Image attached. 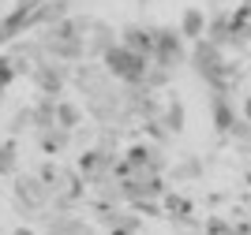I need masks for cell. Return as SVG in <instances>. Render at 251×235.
<instances>
[{"instance_id":"1","label":"cell","mask_w":251,"mask_h":235,"mask_svg":"<svg viewBox=\"0 0 251 235\" xmlns=\"http://www.w3.org/2000/svg\"><path fill=\"white\" fill-rule=\"evenodd\" d=\"M188 64H191V71L199 75L210 90H232V82L240 79V64H232L229 56H225V49L214 45L210 38L191 41Z\"/></svg>"},{"instance_id":"2","label":"cell","mask_w":251,"mask_h":235,"mask_svg":"<svg viewBox=\"0 0 251 235\" xmlns=\"http://www.w3.org/2000/svg\"><path fill=\"white\" fill-rule=\"evenodd\" d=\"M11 198H15V209H19L26 220H38L52 205V187L45 183L38 172H15L11 175Z\"/></svg>"},{"instance_id":"3","label":"cell","mask_w":251,"mask_h":235,"mask_svg":"<svg viewBox=\"0 0 251 235\" xmlns=\"http://www.w3.org/2000/svg\"><path fill=\"white\" fill-rule=\"evenodd\" d=\"M101 64L109 67L116 82H124V86H139V82H147V71H150V56L147 52H135L127 49L124 41H116L113 49L101 56Z\"/></svg>"},{"instance_id":"4","label":"cell","mask_w":251,"mask_h":235,"mask_svg":"<svg viewBox=\"0 0 251 235\" xmlns=\"http://www.w3.org/2000/svg\"><path fill=\"white\" fill-rule=\"evenodd\" d=\"M154 64L169 67V71H176L180 64L188 60V49H184V34L180 26H154Z\"/></svg>"},{"instance_id":"5","label":"cell","mask_w":251,"mask_h":235,"mask_svg":"<svg viewBox=\"0 0 251 235\" xmlns=\"http://www.w3.org/2000/svg\"><path fill=\"white\" fill-rule=\"evenodd\" d=\"M72 67L75 64H64V60H38L34 64V71H30V82L38 86V90L45 93V97H60L64 86L72 82Z\"/></svg>"},{"instance_id":"6","label":"cell","mask_w":251,"mask_h":235,"mask_svg":"<svg viewBox=\"0 0 251 235\" xmlns=\"http://www.w3.org/2000/svg\"><path fill=\"white\" fill-rule=\"evenodd\" d=\"M38 224H42V235H98L94 224H86L83 216L68 213V209H45Z\"/></svg>"},{"instance_id":"7","label":"cell","mask_w":251,"mask_h":235,"mask_svg":"<svg viewBox=\"0 0 251 235\" xmlns=\"http://www.w3.org/2000/svg\"><path fill=\"white\" fill-rule=\"evenodd\" d=\"M210 123L218 134H229L232 123H236V101H232V90H210Z\"/></svg>"},{"instance_id":"8","label":"cell","mask_w":251,"mask_h":235,"mask_svg":"<svg viewBox=\"0 0 251 235\" xmlns=\"http://www.w3.org/2000/svg\"><path fill=\"white\" fill-rule=\"evenodd\" d=\"M127 164L131 168H150V172H169V161H165V150L157 142H135L127 146Z\"/></svg>"},{"instance_id":"9","label":"cell","mask_w":251,"mask_h":235,"mask_svg":"<svg viewBox=\"0 0 251 235\" xmlns=\"http://www.w3.org/2000/svg\"><path fill=\"white\" fill-rule=\"evenodd\" d=\"M72 15V0H42L38 8L30 11V19H26V30H45L52 22H60Z\"/></svg>"},{"instance_id":"10","label":"cell","mask_w":251,"mask_h":235,"mask_svg":"<svg viewBox=\"0 0 251 235\" xmlns=\"http://www.w3.org/2000/svg\"><path fill=\"white\" fill-rule=\"evenodd\" d=\"M116 41H120V34H116V26H109V22H101V19H94V26H90V34H86V60L90 56H98L101 60L105 52L113 49Z\"/></svg>"},{"instance_id":"11","label":"cell","mask_w":251,"mask_h":235,"mask_svg":"<svg viewBox=\"0 0 251 235\" xmlns=\"http://www.w3.org/2000/svg\"><path fill=\"white\" fill-rule=\"evenodd\" d=\"M72 134L68 127H60V123H52V127H45V131H38V146H42L45 157H60L64 150H68V142H72Z\"/></svg>"},{"instance_id":"12","label":"cell","mask_w":251,"mask_h":235,"mask_svg":"<svg viewBox=\"0 0 251 235\" xmlns=\"http://www.w3.org/2000/svg\"><path fill=\"white\" fill-rule=\"evenodd\" d=\"M120 41H124L127 49H135V52H147V56H154V26L131 22V26H124V30H120Z\"/></svg>"},{"instance_id":"13","label":"cell","mask_w":251,"mask_h":235,"mask_svg":"<svg viewBox=\"0 0 251 235\" xmlns=\"http://www.w3.org/2000/svg\"><path fill=\"white\" fill-rule=\"evenodd\" d=\"M206 38L214 41V45H232V11H214L206 19Z\"/></svg>"},{"instance_id":"14","label":"cell","mask_w":251,"mask_h":235,"mask_svg":"<svg viewBox=\"0 0 251 235\" xmlns=\"http://www.w3.org/2000/svg\"><path fill=\"white\" fill-rule=\"evenodd\" d=\"M143 232V216L127 205V209H116L113 220H109V235H139Z\"/></svg>"},{"instance_id":"15","label":"cell","mask_w":251,"mask_h":235,"mask_svg":"<svg viewBox=\"0 0 251 235\" xmlns=\"http://www.w3.org/2000/svg\"><path fill=\"white\" fill-rule=\"evenodd\" d=\"M180 34H184V41L206 38V11L202 8H188L184 15H180Z\"/></svg>"},{"instance_id":"16","label":"cell","mask_w":251,"mask_h":235,"mask_svg":"<svg viewBox=\"0 0 251 235\" xmlns=\"http://www.w3.org/2000/svg\"><path fill=\"white\" fill-rule=\"evenodd\" d=\"M169 175H173L176 183H191V179H202V175H206V164H202V157H180V161L169 168Z\"/></svg>"},{"instance_id":"17","label":"cell","mask_w":251,"mask_h":235,"mask_svg":"<svg viewBox=\"0 0 251 235\" xmlns=\"http://www.w3.org/2000/svg\"><path fill=\"white\" fill-rule=\"evenodd\" d=\"M157 120L165 123V131H169V134H184V120H188V112H184V101H180V97H169Z\"/></svg>"},{"instance_id":"18","label":"cell","mask_w":251,"mask_h":235,"mask_svg":"<svg viewBox=\"0 0 251 235\" xmlns=\"http://www.w3.org/2000/svg\"><path fill=\"white\" fill-rule=\"evenodd\" d=\"M30 112H34V131H45V127H52L56 123V97H38V101L30 105Z\"/></svg>"},{"instance_id":"19","label":"cell","mask_w":251,"mask_h":235,"mask_svg":"<svg viewBox=\"0 0 251 235\" xmlns=\"http://www.w3.org/2000/svg\"><path fill=\"white\" fill-rule=\"evenodd\" d=\"M56 123L68 127V131H79V127H83V108L75 101H60V97H56Z\"/></svg>"},{"instance_id":"20","label":"cell","mask_w":251,"mask_h":235,"mask_svg":"<svg viewBox=\"0 0 251 235\" xmlns=\"http://www.w3.org/2000/svg\"><path fill=\"white\" fill-rule=\"evenodd\" d=\"M15 172H19V146H15V134H11V138L0 142V179Z\"/></svg>"},{"instance_id":"21","label":"cell","mask_w":251,"mask_h":235,"mask_svg":"<svg viewBox=\"0 0 251 235\" xmlns=\"http://www.w3.org/2000/svg\"><path fill=\"white\" fill-rule=\"evenodd\" d=\"M161 205H165V213H169V216H191V213H195L191 198L176 194V191H165V194H161Z\"/></svg>"},{"instance_id":"22","label":"cell","mask_w":251,"mask_h":235,"mask_svg":"<svg viewBox=\"0 0 251 235\" xmlns=\"http://www.w3.org/2000/svg\"><path fill=\"white\" fill-rule=\"evenodd\" d=\"M173 75H176V71H169V67H161V64H154V60H150V71H147V86H150V90H165L169 82H173Z\"/></svg>"},{"instance_id":"23","label":"cell","mask_w":251,"mask_h":235,"mask_svg":"<svg viewBox=\"0 0 251 235\" xmlns=\"http://www.w3.org/2000/svg\"><path fill=\"white\" fill-rule=\"evenodd\" d=\"M26 127L34 131V112H30V105H26V108H19V112L11 116V127H8V131H11V134H23Z\"/></svg>"},{"instance_id":"24","label":"cell","mask_w":251,"mask_h":235,"mask_svg":"<svg viewBox=\"0 0 251 235\" xmlns=\"http://www.w3.org/2000/svg\"><path fill=\"white\" fill-rule=\"evenodd\" d=\"M15 79H19V71H15L11 56H0V97H4V90H8V86H11Z\"/></svg>"},{"instance_id":"25","label":"cell","mask_w":251,"mask_h":235,"mask_svg":"<svg viewBox=\"0 0 251 235\" xmlns=\"http://www.w3.org/2000/svg\"><path fill=\"white\" fill-rule=\"evenodd\" d=\"M202 232H206V235H229L232 224H229V220H221V216H210L206 224H202Z\"/></svg>"},{"instance_id":"26","label":"cell","mask_w":251,"mask_h":235,"mask_svg":"<svg viewBox=\"0 0 251 235\" xmlns=\"http://www.w3.org/2000/svg\"><path fill=\"white\" fill-rule=\"evenodd\" d=\"M38 175H42V179H45L49 187H56V179H60V164H56V161H45Z\"/></svg>"},{"instance_id":"27","label":"cell","mask_w":251,"mask_h":235,"mask_svg":"<svg viewBox=\"0 0 251 235\" xmlns=\"http://www.w3.org/2000/svg\"><path fill=\"white\" fill-rule=\"evenodd\" d=\"M244 116H248V120H251V93H248V97H244Z\"/></svg>"}]
</instances>
